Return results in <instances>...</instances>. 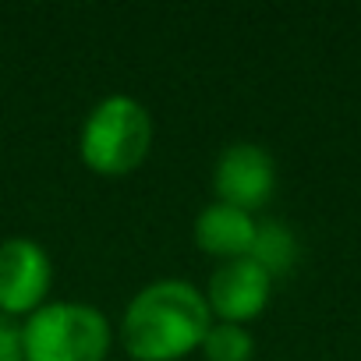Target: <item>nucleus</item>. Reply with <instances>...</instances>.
Listing matches in <instances>:
<instances>
[{"mask_svg":"<svg viewBox=\"0 0 361 361\" xmlns=\"http://www.w3.org/2000/svg\"><path fill=\"white\" fill-rule=\"evenodd\" d=\"M209 326L213 312L199 283L185 276H159L124 305L117 340L135 361H185L202 350Z\"/></svg>","mask_w":361,"mask_h":361,"instance_id":"1","label":"nucleus"},{"mask_svg":"<svg viewBox=\"0 0 361 361\" xmlns=\"http://www.w3.org/2000/svg\"><path fill=\"white\" fill-rule=\"evenodd\" d=\"M152 135L156 128L149 106L128 92H110L85 114L78 131V156L99 177H128L145 163Z\"/></svg>","mask_w":361,"mask_h":361,"instance_id":"2","label":"nucleus"},{"mask_svg":"<svg viewBox=\"0 0 361 361\" xmlns=\"http://www.w3.org/2000/svg\"><path fill=\"white\" fill-rule=\"evenodd\" d=\"M22 340L25 361H106L114 326L103 308L57 298L22 319Z\"/></svg>","mask_w":361,"mask_h":361,"instance_id":"3","label":"nucleus"},{"mask_svg":"<svg viewBox=\"0 0 361 361\" xmlns=\"http://www.w3.org/2000/svg\"><path fill=\"white\" fill-rule=\"evenodd\" d=\"M54 259L50 252L25 234L0 241V312L11 319H29L50 301Z\"/></svg>","mask_w":361,"mask_h":361,"instance_id":"4","label":"nucleus"},{"mask_svg":"<svg viewBox=\"0 0 361 361\" xmlns=\"http://www.w3.org/2000/svg\"><path fill=\"white\" fill-rule=\"evenodd\" d=\"M276 192V159L259 142H231L213 163V195L216 202L259 213Z\"/></svg>","mask_w":361,"mask_h":361,"instance_id":"5","label":"nucleus"},{"mask_svg":"<svg viewBox=\"0 0 361 361\" xmlns=\"http://www.w3.org/2000/svg\"><path fill=\"white\" fill-rule=\"evenodd\" d=\"M202 294H206V305L216 322L248 326L266 312V305L273 298V276L255 259L245 255V259L216 262Z\"/></svg>","mask_w":361,"mask_h":361,"instance_id":"6","label":"nucleus"},{"mask_svg":"<svg viewBox=\"0 0 361 361\" xmlns=\"http://www.w3.org/2000/svg\"><path fill=\"white\" fill-rule=\"evenodd\" d=\"M255 213H245L238 206H227V202H209L199 216H195V245L213 255L216 262H231V259H245L252 252V241H255Z\"/></svg>","mask_w":361,"mask_h":361,"instance_id":"7","label":"nucleus"},{"mask_svg":"<svg viewBox=\"0 0 361 361\" xmlns=\"http://www.w3.org/2000/svg\"><path fill=\"white\" fill-rule=\"evenodd\" d=\"M298 255H301L298 238H294V231L283 220H259L248 259H255L269 276H280V273H290L294 269Z\"/></svg>","mask_w":361,"mask_h":361,"instance_id":"8","label":"nucleus"},{"mask_svg":"<svg viewBox=\"0 0 361 361\" xmlns=\"http://www.w3.org/2000/svg\"><path fill=\"white\" fill-rule=\"evenodd\" d=\"M202 354H206V361H252L255 357V336H252L248 326L213 319V326L202 340Z\"/></svg>","mask_w":361,"mask_h":361,"instance_id":"9","label":"nucleus"},{"mask_svg":"<svg viewBox=\"0 0 361 361\" xmlns=\"http://www.w3.org/2000/svg\"><path fill=\"white\" fill-rule=\"evenodd\" d=\"M0 361H25L22 319H11L4 312H0Z\"/></svg>","mask_w":361,"mask_h":361,"instance_id":"10","label":"nucleus"}]
</instances>
